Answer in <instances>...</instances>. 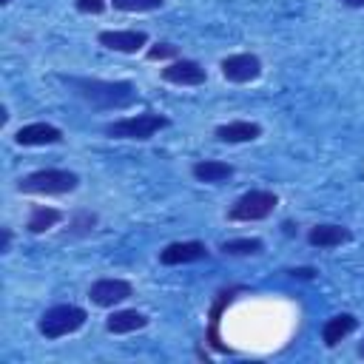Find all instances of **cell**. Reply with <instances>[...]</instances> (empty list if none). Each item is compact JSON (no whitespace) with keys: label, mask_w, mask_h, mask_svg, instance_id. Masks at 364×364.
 Listing matches in <instances>:
<instances>
[{"label":"cell","mask_w":364,"mask_h":364,"mask_svg":"<svg viewBox=\"0 0 364 364\" xmlns=\"http://www.w3.org/2000/svg\"><path fill=\"white\" fill-rule=\"evenodd\" d=\"M219 250L225 256H262L264 253V239H259V236H236V239H225L219 245Z\"/></svg>","instance_id":"19"},{"label":"cell","mask_w":364,"mask_h":364,"mask_svg":"<svg viewBox=\"0 0 364 364\" xmlns=\"http://www.w3.org/2000/svg\"><path fill=\"white\" fill-rule=\"evenodd\" d=\"M111 6V0H74V9L80 11V14H102L105 9Z\"/></svg>","instance_id":"23"},{"label":"cell","mask_w":364,"mask_h":364,"mask_svg":"<svg viewBox=\"0 0 364 364\" xmlns=\"http://www.w3.org/2000/svg\"><path fill=\"white\" fill-rule=\"evenodd\" d=\"M60 80L91 111H122L139 102V91L131 80H100V77H60Z\"/></svg>","instance_id":"1"},{"label":"cell","mask_w":364,"mask_h":364,"mask_svg":"<svg viewBox=\"0 0 364 364\" xmlns=\"http://www.w3.org/2000/svg\"><path fill=\"white\" fill-rule=\"evenodd\" d=\"M97 222H100V216H97L94 210H77V213L68 219V230H65V236H71V239H77V236H88V233H94Z\"/></svg>","instance_id":"20"},{"label":"cell","mask_w":364,"mask_h":364,"mask_svg":"<svg viewBox=\"0 0 364 364\" xmlns=\"http://www.w3.org/2000/svg\"><path fill=\"white\" fill-rule=\"evenodd\" d=\"M14 145L20 148H46V145H60L65 139L63 128L51 125V122H26L14 131Z\"/></svg>","instance_id":"11"},{"label":"cell","mask_w":364,"mask_h":364,"mask_svg":"<svg viewBox=\"0 0 364 364\" xmlns=\"http://www.w3.org/2000/svg\"><path fill=\"white\" fill-rule=\"evenodd\" d=\"M6 122H9V108L3 105V108H0V125H6Z\"/></svg>","instance_id":"27"},{"label":"cell","mask_w":364,"mask_h":364,"mask_svg":"<svg viewBox=\"0 0 364 364\" xmlns=\"http://www.w3.org/2000/svg\"><path fill=\"white\" fill-rule=\"evenodd\" d=\"M210 256V247L199 239H185V242H171L159 250V264L165 267H179V264H193V262H205Z\"/></svg>","instance_id":"10"},{"label":"cell","mask_w":364,"mask_h":364,"mask_svg":"<svg viewBox=\"0 0 364 364\" xmlns=\"http://www.w3.org/2000/svg\"><path fill=\"white\" fill-rule=\"evenodd\" d=\"M11 242H14V230L11 228H0V253H9L11 250Z\"/></svg>","instance_id":"25"},{"label":"cell","mask_w":364,"mask_h":364,"mask_svg":"<svg viewBox=\"0 0 364 364\" xmlns=\"http://www.w3.org/2000/svg\"><path fill=\"white\" fill-rule=\"evenodd\" d=\"M287 276H290V279H299V282H313V279L318 276V270H316L313 264H301V267H290Z\"/></svg>","instance_id":"24"},{"label":"cell","mask_w":364,"mask_h":364,"mask_svg":"<svg viewBox=\"0 0 364 364\" xmlns=\"http://www.w3.org/2000/svg\"><path fill=\"white\" fill-rule=\"evenodd\" d=\"M9 3H11V0H0V6H9Z\"/></svg>","instance_id":"30"},{"label":"cell","mask_w":364,"mask_h":364,"mask_svg":"<svg viewBox=\"0 0 364 364\" xmlns=\"http://www.w3.org/2000/svg\"><path fill=\"white\" fill-rule=\"evenodd\" d=\"M80 188V173L68 168H40L17 179V191L26 196H65Z\"/></svg>","instance_id":"2"},{"label":"cell","mask_w":364,"mask_h":364,"mask_svg":"<svg viewBox=\"0 0 364 364\" xmlns=\"http://www.w3.org/2000/svg\"><path fill=\"white\" fill-rule=\"evenodd\" d=\"M151 324L148 313L136 310V307H125V310H114L108 318H105V330L111 336H128V333H136V330H145Z\"/></svg>","instance_id":"14"},{"label":"cell","mask_w":364,"mask_h":364,"mask_svg":"<svg viewBox=\"0 0 364 364\" xmlns=\"http://www.w3.org/2000/svg\"><path fill=\"white\" fill-rule=\"evenodd\" d=\"M111 6L117 11H128V14H142V11H156L165 6V0H111Z\"/></svg>","instance_id":"22"},{"label":"cell","mask_w":364,"mask_h":364,"mask_svg":"<svg viewBox=\"0 0 364 364\" xmlns=\"http://www.w3.org/2000/svg\"><path fill=\"white\" fill-rule=\"evenodd\" d=\"M262 71H264V65H262L259 54H253V51H236V54H228L219 60V74L233 85L256 82L262 77Z\"/></svg>","instance_id":"6"},{"label":"cell","mask_w":364,"mask_h":364,"mask_svg":"<svg viewBox=\"0 0 364 364\" xmlns=\"http://www.w3.org/2000/svg\"><path fill=\"white\" fill-rule=\"evenodd\" d=\"M131 296H134V284H131L128 279H119V276H102V279L91 282V287H88L91 304L105 307V310L122 304V301L131 299Z\"/></svg>","instance_id":"9"},{"label":"cell","mask_w":364,"mask_h":364,"mask_svg":"<svg viewBox=\"0 0 364 364\" xmlns=\"http://www.w3.org/2000/svg\"><path fill=\"white\" fill-rule=\"evenodd\" d=\"M236 293H239V287H230V290H222L219 296H216V301L210 304V327H208V341H210V347L216 350V353H230L222 341H219V318H222V313H225V307L236 299Z\"/></svg>","instance_id":"18"},{"label":"cell","mask_w":364,"mask_h":364,"mask_svg":"<svg viewBox=\"0 0 364 364\" xmlns=\"http://www.w3.org/2000/svg\"><path fill=\"white\" fill-rule=\"evenodd\" d=\"M97 43L117 54H136L151 46L148 31H142V28H102L97 34Z\"/></svg>","instance_id":"8"},{"label":"cell","mask_w":364,"mask_h":364,"mask_svg":"<svg viewBox=\"0 0 364 364\" xmlns=\"http://www.w3.org/2000/svg\"><path fill=\"white\" fill-rule=\"evenodd\" d=\"M88 321V310L80 304H54L48 310L40 313L37 318V333L46 341H57L65 336H74L77 330H82Z\"/></svg>","instance_id":"4"},{"label":"cell","mask_w":364,"mask_h":364,"mask_svg":"<svg viewBox=\"0 0 364 364\" xmlns=\"http://www.w3.org/2000/svg\"><path fill=\"white\" fill-rule=\"evenodd\" d=\"M355 330H358V318L353 313H336V316H330L321 324V341H324L327 350H333V347H338Z\"/></svg>","instance_id":"16"},{"label":"cell","mask_w":364,"mask_h":364,"mask_svg":"<svg viewBox=\"0 0 364 364\" xmlns=\"http://www.w3.org/2000/svg\"><path fill=\"white\" fill-rule=\"evenodd\" d=\"M338 3L347 9H364V0H338Z\"/></svg>","instance_id":"26"},{"label":"cell","mask_w":364,"mask_h":364,"mask_svg":"<svg viewBox=\"0 0 364 364\" xmlns=\"http://www.w3.org/2000/svg\"><path fill=\"white\" fill-rule=\"evenodd\" d=\"M171 125L168 114H156V111H142V114H131V117H119L102 125V134L108 139H134V142H145L154 134L165 131Z\"/></svg>","instance_id":"3"},{"label":"cell","mask_w":364,"mask_h":364,"mask_svg":"<svg viewBox=\"0 0 364 364\" xmlns=\"http://www.w3.org/2000/svg\"><path fill=\"white\" fill-rule=\"evenodd\" d=\"M159 77H162V82L176 85V88H196V85L208 82V71L202 68V63H196L191 57H179V60L165 63L159 68Z\"/></svg>","instance_id":"7"},{"label":"cell","mask_w":364,"mask_h":364,"mask_svg":"<svg viewBox=\"0 0 364 364\" xmlns=\"http://www.w3.org/2000/svg\"><path fill=\"white\" fill-rule=\"evenodd\" d=\"M179 57H182L179 46H173L168 40H156L145 48V60H151V63H171V60H179Z\"/></svg>","instance_id":"21"},{"label":"cell","mask_w":364,"mask_h":364,"mask_svg":"<svg viewBox=\"0 0 364 364\" xmlns=\"http://www.w3.org/2000/svg\"><path fill=\"white\" fill-rule=\"evenodd\" d=\"M307 245L310 247H318V250H333V247H341L347 242H353V230L347 225H338V222H318L307 230Z\"/></svg>","instance_id":"12"},{"label":"cell","mask_w":364,"mask_h":364,"mask_svg":"<svg viewBox=\"0 0 364 364\" xmlns=\"http://www.w3.org/2000/svg\"><path fill=\"white\" fill-rule=\"evenodd\" d=\"M236 173V168L225 159H196L191 165V176L202 185H222Z\"/></svg>","instance_id":"15"},{"label":"cell","mask_w":364,"mask_h":364,"mask_svg":"<svg viewBox=\"0 0 364 364\" xmlns=\"http://www.w3.org/2000/svg\"><path fill=\"white\" fill-rule=\"evenodd\" d=\"M282 228H284V233H287V236H293V233H296V225H293V222H284Z\"/></svg>","instance_id":"28"},{"label":"cell","mask_w":364,"mask_h":364,"mask_svg":"<svg viewBox=\"0 0 364 364\" xmlns=\"http://www.w3.org/2000/svg\"><path fill=\"white\" fill-rule=\"evenodd\" d=\"M63 219H65V213H63L60 208H51V205H31L28 219H26V230H28L31 236H43V233H48L51 228H57Z\"/></svg>","instance_id":"17"},{"label":"cell","mask_w":364,"mask_h":364,"mask_svg":"<svg viewBox=\"0 0 364 364\" xmlns=\"http://www.w3.org/2000/svg\"><path fill=\"white\" fill-rule=\"evenodd\" d=\"M279 205V196L267 188H250L242 196L233 199V205L228 208V222H262L267 216H273Z\"/></svg>","instance_id":"5"},{"label":"cell","mask_w":364,"mask_h":364,"mask_svg":"<svg viewBox=\"0 0 364 364\" xmlns=\"http://www.w3.org/2000/svg\"><path fill=\"white\" fill-rule=\"evenodd\" d=\"M213 136L222 145H245V142H253L262 136V125L253 119H230V122L216 125Z\"/></svg>","instance_id":"13"},{"label":"cell","mask_w":364,"mask_h":364,"mask_svg":"<svg viewBox=\"0 0 364 364\" xmlns=\"http://www.w3.org/2000/svg\"><path fill=\"white\" fill-rule=\"evenodd\" d=\"M355 355H358V358H364V341H358V347H355Z\"/></svg>","instance_id":"29"}]
</instances>
